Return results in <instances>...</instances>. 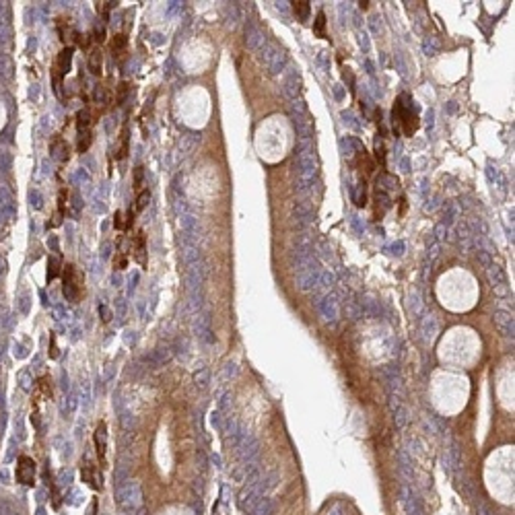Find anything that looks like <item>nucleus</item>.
<instances>
[{
	"label": "nucleus",
	"instance_id": "f257e3e1",
	"mask_svg": "<svg viewBox=\"0 0 515 515\" xmlns=\"http://www.w3.org/2000/svg\"><path fill=\"white\" fill-rule=\"evenodd\" d=\"M392 117H394L396 132H400V134H404V136L417 134L419 126H421L419 114H417V110H414L412 97H410L408 93H402L398 99H396L394 110H392Z\"/></svg>",
	"mask_w": 515,
	"mask_h": 515
},
{
	"label": "nucleus",
	"instance_id": "f03ea898",
	"mask_svg": "<svg viewBox=\"0 0 515 515\" xmlns=\"http://www.w3.org/2000/svg\"><path fill=\"white\" fill-rule=\"evenodd\" d=\"M62 293L66 297V301L70 303H76L81 299V293H83V282H85V276L78 272L76 266L72 264H66L64 270H62Z\"/></svg>",
	"mask_w": 515,
	"mask_h": 515
},
{
	"label": "nucleus",
	"instance_id": "7ed1b4c3",
	"mask_svg": "<svg viewBox=\"0 0 515 515\" xmlns=\"http://www.w3.org/2000/svg\"><path fill=\"white\" fill-rule=\"evenodd\" d=\"M35 472H37V466L33 458H29V455H21L19 458V464H17V480L25 484V487H33L35 484Z\"/></svg>",
	"mask_w": 515,
	"mask_h": 515
},
{
	"label": "nucleus",
	"instance_id": "20e7f679",
	"mask_svg": "<svg viewBox=\"0 0 515 515\" xmlns=\"http://www.w3.org/2000/svg\"><path fill=\"white\" fill-rule=\"evenodd\" d=\"M93 441H95V451H97L99 464H101V468H105V453H107V424H105L103 421L97 424L95 435H93Z\"/></svg>",
	"mask_w": 515,
	"mask_h": 515
},
{
	"label": "nucleus",
	"instance_id": "39448f33",
	"mask_svg": "<svg viewBox=\"0 0 515 515\" xmlns=\"http://www.w3.org/2000/svg\"><path fill=\"white\" fill-rule=\"evenodd\" d=\"M81 478L93 491H101L103 489V476H101V472H99V468H95L93 464H85V466L81 468Z\"/></svg>",
	"mask_w": 515,
	"mask_h": 515
},
{
	"label": "nucleus",
	"instance_id": "423d86ee",
	"mask_svg": "<svg viewBox=\"0 0 515 515\" xmlns=\"http://www.w3.org/2000/svg\"><path fill=\"white\" fill-rule=\"evenodd\" d=\"M132 258L140 264V266H146V237H144V231H138L132 239Z\"/></svg>",
	"mask_w": 515,
	"mask_h": 515
},
{
	"label": "nucleus",
	"instance_id": "0eeeda50",
	"mask_svg": "<svg viewBox=\"0 0 515 515\" xmlns=\"http://www.w3.org/2000/svg\"><path fill=\"white\" fill-rule=\"evenodd\" d=\"M72 52H74V47L66 46V47L62 49V52L58 54V58H56V64H54V68H52V70L60 72L62 76H66L68 72H70V64H72Z\"/></svg>",
	"mask_w": 515,
	"mask_h": 515
},
{
	"label": "nucleus",
	"instance_id": "6e6552de",
	"mask_svg": "<svg viewBox=\"0 0 515 515\" xmlns=\"http://www.w3.org/2000/svg\"><path fill=\"white\" fill-rule=\"evenodd\" d=\"M87 68H89V72L99 76L101 74V68H103V52L99 49L97 46L89 49V54H87Z\"/></svg>",
	"mask_w": 515,
	"mask_h": 515
},
{
	"label": "nucleus",
	"instance_id": "1a4fd4ad",
	"mask_svg": "<svg viewBox=\"0 0 515 515\" xmlns=\"http://www.w3.org/2000/svg\"><path fill=\"white\" fill-rule=\"evenodd\" d=\"M49 148H52V155L56 157V159H60V161H68V157H70V148H68V144L62 140L60 136L54 138Z\"/></svg>",
	"mask_w": 515,
	"mask_h": 515
},
{
	"label": "nucleus",
	"instance_id": "9d476101",
	"mask_svg": "<svg viewBox=\"0 0 515 515\" xmlns=\"http://www.w3.org/2000/svg\"><path fill=\"white\" fill-rule=\"evenodd\" d=\"M126 46H128V37L124 33H116L114 39H112V44H110L114 58H122L126 54Z\"/></svg>",
	"mask_w": 515,
	"mask_h": 515
},
{
	"label": "nucleus",
	"instance_id": "9b49d317",
	"mask_svg": "<svg viewBox=\"0 0 515 515\" xmlns=\"http://www.w3.org/2000/svg\"><path fill=\"white\" fill-rule=\"evenodd\" d=\"M293 4V11H295V17L299 19L301 23H305L307 19H309V13H311V4L307 2V0H295Z\"/></svg>",
	"mask_w": 515,
	"mask_h": 515
},
{
	"label": "nucleus",
	"instance_id": "f8f14e48",
	"mask_svg": "<svg viewBox=\"0 0 515 515\" xmlns=\"http://www.w3.org/2000/svg\"><path fill=\"white\" fill-rule=\"evenodd\" d=\"M35 398H44V400L52 398V381H49V377H39V379H37Z\"/></svg>",
	"mask_w": 515,
	"mask_h": 515
},
{
	"label": "nucleus",
	"instance_id": "ddd939ff",
	"mask_svg": "<svg viewBox=\"0 0 515 515\" xmlns=\"http://www.w3.org/2000/svg\"><path fill=\"white\" fill-rule=\"evenodd\" d=\"M62 270H64L62 258L60 256H49L47 258V281H54Z\"/></svg>",
	"mask_w": 515,
	"mask_h": 515
},
{
	"label": "nucleus",
	"instance_id": "4468645a",
	"mask_svg": "<svg viewBox=\"0 0 515 515\" xmlns=\"http://www.w3.org/2000/svg\"><path fill=\"white\" fill-rule=\"evenodd\" d=\"M91 142H93V132H91V128H89V130L78 132L76 151H78V153H87V151H89V146H91Z\"/></svg>",
	"mask_w": 515,
	"mask_h": 515
},
{
	"label": "nucleus",
	"instance_id": "2eb2a0df",
	"mask_svg": "<svg viewBox=\"0 0 515 515\" xmlns=\"http://www.w3.org/2000/svg\"><path fill=\"white\" fill-rule=\"evenodd\" d=\"M148 200H151V190H140L136 194V198H134V212H140V211H144L146 209V204H148Z\"/></svg>",
	"mask_w": 515,
	"mask_h": 515
},
{
	"label": "nucleus",
	"instance_id": "dca6fc26",
	"mask_svg": "<svg viewBox=\"0 0 515 515\" xmlns=\"http://www.w3.org/2000/svg\"><path fill=\"white\" fill-rule=\"evenodd\" d=\"M91 114H89V110H81L76 116V128H78V132H83V130H89L91 128Z\"/></svg>",
	"mask_w": 515,
	"mask_h": 515
},
{
	"label": "nucleus",
	"instance_id": "f3484780",
	"mask_svg": "<svg viewBox=\"0 0 515 515\" xmlns=\"http://www.w3.org/2000/svg\"><path fill=\"white\" fill-rule=\"evenodd\" d=\"M128 155V126L122 128L120 134V148H117V159H126Z\"/></svg>",
	"mask_w": 515,
	"mask_h": 515
},
{
	"label": "nucleus",
	"instance_id": "a211bd4d",
	"mask_svg": "<svg viewBox=\"0 0 515 515\" xmlns=\"http://www.w3.org/2000/svg\"><path fill=\"white\" fill-rule=\"evenodd\" d=\"M313 31L318 37H326V15L320 11L318 13V19H315V25H313Z\"/></svg>",
	"mask_w": 515,
	"mask_h": 515
},
{
	"label": "nucleus",
	"instance_id": "6ab92c4d",
	"mask_svg": "<svg viewBox=\"0 0 515 515\" xmlns=\"http://www.w3.org/2000/svg\"><path fill=\"white\" fill-rule=\"evenodd\" d=\"M142 180H144V167L138 165L134 169V190H136V194L142 190Z\"/></svg>",
	"mask_w": 515,
	"mask_h": 515
},
{
	"label": "nucleus",
	"instance_id": "aec40b11",
	"mask_svg": "<svg viewBox=\"0 0 515 515\" xmlns=\"http://www.w3.org/2000/svg\"><path fill=\"white\" fill-rule=\"evenodd\" d=\"M128 266V256H126V252H117L116 256H114V268L116 270H124Z\"/></svg>",
	"mask_w": 515,
	"mask_h": 515
},
{
	"label": "nucleus",
	"instance_id": "412c9836",
	"mask_svg": "<svg viewBox=\"0 0 515 515\" xmlns=\"http://www.w3.org/2000/svg\"><path fill=\"white\" fill-rule=\"evenodd\" d=\"M114 4H116V2H97V6H95V8H97V13L101 15V17L105 19V21H107V19H110V11L114 8Z\"/></svg>",
	"mask_w": 515,
	"mask_h": 515
},
{
	"label": "nucleus",
	"instance_id": "4be33fe9",
	"mask_svg": "<svg viewBox=\"0 0 515 515\" xmlns=\"http://www.w3.org/2000/svg\"><path fill=\"white\" fill-rule=\"evenodd\" d=\"M114 227L117 231H126V219H124V212L122 211H116L114 214Z\"/></svg>",
	"mask_w": 515,
	"mask_h": 515
},
{
	"label": "nucleus",
	"instance_id": "5701e85b",
	"mask_svg": "<svg viewBox=\"0 0 515 515\" xmlns=\"http://www.w3.org/2000/svg\"><path fill=\"white\" fill-rule=\"evenodd\" d=\"M126 93H128V85L122 83L120 87H117V95H116V105H122L124 103V99H126Z\"/></svg>",
	"mask_w": 515,
	"mask_h": 515
},
{
	"label": "nucleus",
	"instance_id": "b1692460",
	"mask_svg": "<svg viewBox=\"0 0 515 515\" xmlns=\"http://www.w3.org/2000/svg\"><path fill=\"white\" fill-rule=\"evenodd\" d=\"M93 35H95V37H93V42H97V44H103V42H105V29H103V27L95 29Z\"/></svg>",
	"mask_w": 515,
	"mask_h": 515
},
{
	"label": "nucleus",
	"instance_id": "393cba45",
	"mask_svg": "<svg viewBox=\"0 0 515 515\" xmlns=\"http://www.w3.org/2000/svg\"><path fill=\"white\" fill-rule=\"evenodd\" d=\"M369 4H371L369 0H361V2H359V6L363 8V11H367V8H369Z\"/></svg>",
	"mask_w": 515,
	"mask_h": 515
}]
</instances>
